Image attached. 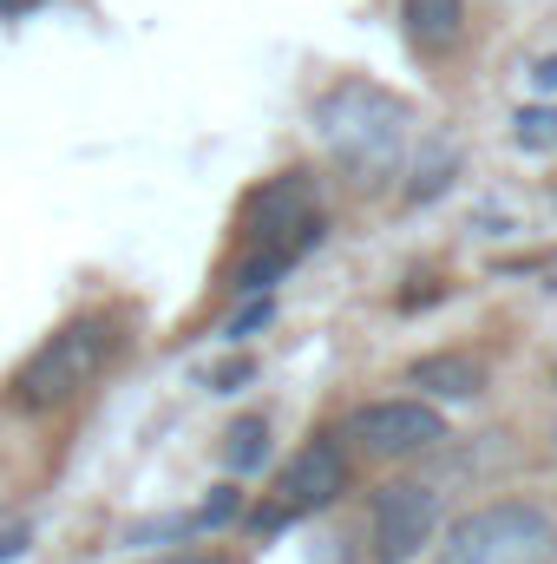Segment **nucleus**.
Masks as SVG:
<instances>
[{
	"label": "nucleus",
	"instance_id": "obj_1",
	"mask_svg": "<svg viewBox=\"0 0 557 564\" xmlns=\"http://www.w3.org/2000/svg\"><path fill=\"white\" fill-rule=\"evenodd\" d=\"M407 132H414L407 99L374 79H335L315 99V139L341 164V177H354L361 191H381L387 177H401Z\"/></svg>",
	"mask_w": 557,
	"mask_h": 564
},
{
	"label": "nucleus",
	"instance_id": "obj_2",
	"mask_svg": "<svg viewBox=\"0 0 557 564\" xmlns=\"http://www.w3.org/2000/svg\"><path fill=\"white\" fill-rule=\"evenodd\" d=\"M321 197L308 171H282L243 204V263H237V295H270V282L288 276L315 243H321Z\"/></svg>",
	"mask_w": 557,
	"mask_h": 564
},
{
	"label": "nucleus",
	"instance_id": "obj_3",
	"mask_svg": "<svg viewBox=\"0 0 557 564\" xmlns=\"http://www.w3.org/2000/svg\"><path fill=\"white\" fill-rule=\"evenodd\" d=\"M112 355H119V322H112V315H73V322H59V328L20 361L7 401H13L20 414L73 408V401L112 368Z\"/></svg>",
	"mask_w": 557,
	"mask_h": 564
},
{
	"label": "nucleus",
	"instance_id": "obj_4",
	"mask_svg": "<svg viewBox=\"0 0 557 564\" xmlns=\"http://www.w3.org/2000/svg\"><path fill=\"white\" fill-rule=\"evenodd\" d=\"M433 564H557V525L538 499H499L466 512Z\"/></svg>",
	"mask_w": 557,
	"mask_h": 564
},
{
	"label": "nucleus",
	"instance_id": "obj_5",
	"mask_svg": "<svg viewBox=\"0 0 557 564\" xmlns=\"http://www.w3.org/2000/svg\"><path fill=\"white\" fill-rule=\"evenodd\" d=\"M348 492V446L341 440H308L288 466H282V479H276V499L250 519L256 532H282V525H295L302 512H321V506H335Z\"/></svg>",
	"mask_w": 557,
	"mask_h": 564
},
{
	"label": "nucleus",
	"instance_id": "obj_6",
	"mask_svg": "<svg viewBox=\"0 0 557 564\" xmlns=\"http://www.w3.org/2000/svg\"><path fill=\"white\" fill-rule=\"evenodd\" d=\"M439 532V492L419 479H387L368 499V539H374V564H414Z\"/></svg>",
	"mask_w": 557,
	"mask_h": 564
},
{
	"label": "nucleus",
	"instance_id": "obj_7",
	"mask_svg": "<svg viewBox=\"0 0 557 564\" xmlns=\"http://www.w3.org/2000/svg\"><path fill=\"white\" fill-rule=\"evenodd\" d=\"M348 440L368 459H414L446 440V414L433 401H368L348 414Z\"/></svg>",
	"mask_w": 557,
	"mask_h": 564
},
{
	"label": "nucleus",
	"instance_id": "obj_8",
	"mask_svg": "<svg viewBox=\"0 0 557 564\" xmlns=\"http://www.w3.org/2000/svg\"><path fill=\"white\" fill-rule=\"evenodd\" d=\"M401 26L419 59H439L466 40V0H401Z\"/></svg>",
	"mask_w": 557,
	"mask_h": 564
},
{
	"label": "nucleus",
	"instance_id": "obj_9",
	"mask_svg": "<svg viewBox=\"0 0 557 564\" xmlns=\"http://www.w3.org/2000/svg\"><path fill=\"white\" fill-rule=\"evenodd\" d=\"M407 381L419 388V401H479L485 394V368L472 355H419Z\"/></svg>",
	"mask_w": 557,
	"mask_h": 564
},
{
	"label": "nucleus",
	"instance_id": "obj_10",
	"mask_svg": "<svg viewBox=\"0 0 557 564\" xmlns=\"http://www.w3.org/2000/svg\"><path fill=\"white\" fill-rule=\"evenodd\" d=\"M459 177V151L446 139H426L414 158V177H407V204H433V197H446V184Z\"/></svg>",
	"mask_w": 557,
	"mask_h": 564
},
{
	"label": "nucleus",
	"instance_id": "obj_11",
	"mask_svg": "<svg viewBox=\"0 0 557 564\" xmlns=\"http://www.w3.org/2000/svg\"><path fill=\"white\" fill-rule=\"evenodd\" d=\"M263 459H270V421L263 414H243V421L223 433V466L243 479V473H263Z\"/></svg>",
	"mask_w": 557,
	"mask_h": 564
},
{
	"label": "nucleus",
	"instance_id": "obj_12",
	"mask_svg": "<svg viewBox=\"0 0 557 564\" xmlns=\"http://www.w3.org/2000/svg\"><path fill=\"white\" fill-rule=\"evenodd\" d=\"M512 139H518V151H551L557 144V112H545V106L518 112V119H512Z\"/></svg>",
	"mask_w": 557,
	"mask_h": 564
},
{
	"label": "nucleus",
	"instance_id": "obj_13",
	"mask_svg": "<svg viewBox=\"0 0 557 564\" xmlns=\"http://www.w3.org/2000/svg\"><path fill=\"white\" fill-rule=\"evenodd\" d=\"M237 512H243V492H237V486H217V492L190 512V532H217V525H230Z\"/></svg>",
	"mask_w": 557,
	"mask_h": 564
},
{
	"label": "nucleus",
	"instance_id": "obj_14",
	"mask_svg": "<svg viewBox=\"0 0 557 564\" xmlns=\"http://www.w3.org/2000/svg\"><path fill=\"white\" fill-rule=\"evenodd\" d=\"M270 315H276V308H270V295H250V302H243V315H230V341H243V335H256V328H263Z\"/></svg>",
	"mask_w": 557,
	"mask_h": 564
},
{
	"label": "nucleus",
	"instance_id": "obj_15",
	"mask_svg": "<svg viewBox=\"0 0 557 564\" xmlns=\"http://www.w3.org/2000/svg\"><path fill=\"white\" fill-rule=\"evenodd\" d=\"M26 539H33V525H26V519H13V512L0 506V558H13V552H26Z\"/></svg>",
	"mask_w": 557,
	"mask_h": 564
},
{
	"label": "nucleus",
	"instance_id": "obj_16",
	"mask_svg": "<svg viewBox=\"0 0 557 564\" xmlns=\"http://www.w3.org/2000/svg\"><path fill=\"white\" fill-rule=\"evenodd\" d=\"M243 381H250V361H230V368H217V375H210V388H217V394H237Z\"/></svg>",
	"mask_w": 557,
	"mask_h": 564
},
{
	"label": "nucleus",
	"instance_id": "obj_17",
	"mask_svg": "<svg viewBox=\"0 0 557 564\" xmlns=\"http://www.w3.org/2000/svg\"><path fill=\"white\" fill-rule=\"evenodd\" d=\"M532 86H538V93H557V53H551V59H538V66H532Z\"/></svg>",
	"mask_w": 557,
	"mask_h": 564
},
{
	"label": "nucleus",
	"instance_id": "obj_18",
	"mask_svg": "<svg viewBox=\"0 0 557 564\" xmlns=\"http://www.w3.org/2000/svg\"><path fill=\"white\" fill-rule=\"evenodd\" d=\"M164 564H230L223 552H177V558H164Z\"/></svg>",
	"mask_w": 557,
	"mask_h": 564
},
{
	"label": "nucleus",
	"instance_id": "obj_19",
	"mask_svg": "<svg viewBox=\"0 0 557 564\" xmlns=\"http://www.w3.org/2000/svg\"><path fill=\"white\" fill-rule=\"evenodd\" d=\"M33 7H40V0H0V20H26Z\"/></svg>",
	"mask_w": 557,
	"mask_h": 564
}]
</instances>
